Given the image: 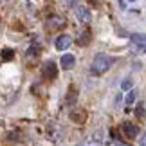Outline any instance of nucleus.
<instances>
[{"instance_id":"obj_1","label":"nucleus","mask_w":146,"mask_h":146,"mask_svg":"<svg viewBox=\"0 0 146 146\" xmlns=\"http://www.w3.org/2000/svg\"><path fill=\"white\" fill-rule=\"evenodd\" d=\"M112 63H114V60L110 58V56H106V54H98L96 58H94L92 61V67H90V70H92V74H105L106 70L112 67Z\"/></svg>"},{"instance_id":"obj_2","label":"nucleus","mask_w":146,"mask_h":146,"mask_svg":"<svg viewBox=\"0 0 146 146\" xmlns=\"http://www.w3.org/2000/svg\"><path fill=\"white\" fill-rule=\"evenodd\" d=\"M130 42H132V47L135 49L137 52H144L146 54V35L135 33V35L130 36Z\"/></svg>"},{"instance_id":"obj_3","label":"nucleus","mask_w":146,"mask_h":146,"mask_svg":"<svg viewBox=\"0 0 146 146\" xmlns=\"http://www.w3.org/2000/svg\"><path fill=\"white\" fill-rule=\"evenodd\" d=\"M56 76H58L56 63H54V61H47V63L43 65V78H45V80H54Z\"/></svg>"},{"instance_id":"obj_4","label":"nucleus","mask_w":146,"mask_h":146,"mask_svg":"<svg viewBox=\"0 0 146 146\" xmlns=\"http://www.w3.org/2000/svg\"><path fill=\"white\" fill-rule=\"evenodd\" d=\"M123 132H125V135L128 139H135L137 133H139V128L133 123H123Z\"/></svg>"},{"instance_id":"obj_5","label":"nucleus","mask_w":146,"mask_h":146,"mask_svg":"<svg viewBox=\"0 0 146 146\" xmlns=\"http://www.w3.org/2000/svg\"><path fill=\"white\" fill-rule=\"evenodd\" d=\"M70 43H72V38L69 35H61L56 38V49L58 50H65V49H69L70 47Z\"/></svg>"},{"instance_id":"obj_6","label":"nucleus","mask_w":146,"mask_h":146,"mask_svg":"<svg viewBox=\"0 0 146 146\" xmlns=\"http://www.w3.org/2000/svg\"><path fill=\"white\" fill-rule=\"evenodd\" d=\"M76 18L80 20L81 24H88V22L92 20V15H90V11L87 7H78L76 9Z\"/></svg>"},{"instance_id":"obj_7","label":"nucleus","mask_w":146,"mask_h":146,"mask_svg":"<svg viewBox=\"0 0 146 146\" xmlns=\"http://www.w3.org/2000/svg\"><path fill=\"white\" fill-rule=\"evenodd\" d=\"M60 65L63 67L65 70H70V69H74V65H76V58L72 54H63L61 60H60Z\"/></svg>"},{"instance_id":"obj_8","label":"nucleus","mask_w":146,"mask_h":146,"mask_svg":"<svg viewBox=\"0 0 146 146\" xmlns=\"http://www.w3.org/2000/svg\"><path fill=\"white\" fill-rule=\"evenodd\" d=\"M65 25V18H61V16H50V18L47 20V27L50 31L52 29H60V27Z\"/></svg>"},{"instance_id":"obj_9","label":"nucleus","mask_w":146,"mask_h":146,"mask_svg":"<svg viewBox=\"0 0 146 146\" xmlns=\"http://www.w3.org/2000/svg\"><path fill=\"white\" fill-rule=\"evenodd\" d=\"M88 42H90V33H88V31H83L81 36L78 38V45L85 47V45H88Z\"/></svg>"},{"instance_id":"obj_10","label":"nucleus","mask_w":146,"mask_h":146,"mask_svg":"<svg viewBox=\"0 0 146 146\" xmlns=\"http://www.w3.org/2000/svg\"><path fill=\"white\" fill-rule=\"evenodd\" d=\"M70 119H72V121H78V123H83V121L87 119V114H85V112H81V114L72 112V114H70Z\"/></svg>"},{"instance_id":"obj_11","label":"nucleus","mask_w":146,"mask_h":146,"mask_svg":"<svg viewBox=\"0 0 146 146\" xmlns=\"http://www.w3.org/2000/svg\"><path fill=\"white\" fill-rule=\"evenodd\" d=\"M135 98H137V90H130V92H128L126 94V105H132L133 103V101H135Z\"/></svg>"},{"instance_id":"obj_12","label":"nucleus","mask_w":146,"mask_h":146,"mask_svg":"<svg viewBox=\"0 0 146 146\" xmlns=\"http://www.w3.org/2000/svg\"><path fill=\"white\" fill-rule=\"evenodd\" d=\"M13 56H15L13 49H2V58L4 60H13Z\"/></svg>"},{"instance_id":"obj_13","label":"nucleus","mask_w":146,"mask_h":146,"mask_svg":"<svg viewBox=\"0 0 146 146\" xmlns=\"http://www.w3.org/2000/svg\"><path fill=\"white\" fill-rule=\"evenodd\" d=\"M130 87H132V80H128V78H126V80L121 83V88H123V90H126V88H130Z\"/></svg>"},{"instance_id":"obj_14","label":"nucleus","mask_w":146,"mask_h":146,"mask_svg":"<svg viewBox=\"0 0 146 146\" xmlns=\"http://www.w3.org/2000/svg\"><path fill=\"white\" fill-rule=\"evenodd\" d=\"M141 146H146V133H144L143 139H141Z\"/></svg>"},{"instance_id":"obj_15","label":"nucleus","mask_w":146,"mask_h":146,"mask_svg":"<svg viewBox=\"0 0 146 146\" xmlns=\"http://www.w3.org/2000/svg\"><path fill=\"white\" fill-rule=\"evenodd\" d=\"M137 115H139V117H143V108H141V106L137 108Z\"/></svg>"},{"instance_id":"obj_16","label":"nucleus","mask_w":146,"mask_h":146,"mask_svg":"<svg viewBox=\"0 0 146 146\" xmlns=\"http://www.w3.org/2000/svg\"><path fill=\"white\" fill-rule=\"evenodd\" d=\"M65 2H67V5H74L76 0H65Z\"/></svg>"}]
</instances>
